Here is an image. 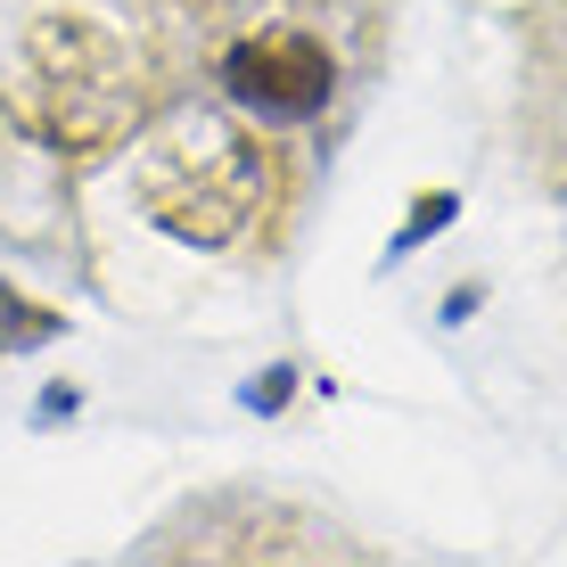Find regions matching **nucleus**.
Listing matches in <instances>:
<instances>
[{
	"label": "nucleus",
	"mask_w": 567,
	"mask_h": 567,
	"mask_svg": "<svg viewBox=\"0 0 567 567\" xmlns=\"http://www.w3.org/2000/svg\"><path fill=\"white\" fill-rule=\"evenodd\" d=\"M0 100L42 148L100 156L141 124L148 91H141V58H132V42L115 25H100V17H42L25 33V50H17Z\"/></svg>",
	"instance_id": "f257e3e1"
},
{
	"label": "nucleus",
	"mask_w": 567,
	"mask_h": 567,
	"mask_svg": "<svg viewBox=\"0 0 567 567\" xmlns=\"http://www.w3.org/2000/svg\"><path fill=\"white\" fill-rule=\"evenodd\" d=\"M264 189H271L264 148L223 115H182L165 141L132 156V198L148 206L156 230L189 247H230L264 214Z\"/></svg>",
	"instance_id": "f03ea898"
},
{
	"label": "nucleus",
	"mask_w": 567,
	"mask_h": 567,
	"mask_svg": "<svg viewBox=\"0 0 567 567\" xmlns=\"http://www.w3.org/2000/svg\"><path fill=\"white\" fill-rule=\"evenodd\" d=\"M223 91L230 107H247L256 124H312L329 100H338V50L312 25H247L239 42L223 50Z\"/></svg>",
	"instance_id": "7ed1b4c3"
},
{
	"label": "nucleus",
	"mask_w": 567,
	"mask_h": 567,
	"mask_svg": "<svg viewBox=\"0 0 567 567\" xmlns=\"http://www.w3.org/2000/svg\"><path fill=\"white\" fill-rule=\"evenodd\" d=\"M518 156L543 173V189H567V0H543L526 17L518 58Z\"/></svg>",
	"instance_id": "20e7f679"
},
{
	"label": "nucleus",
	"mask_w": 567,
	"mask_h": 567,
	"mask_svg": "<svg viewBox=\"0 0 567 567\" xmlns=\"http://www.w3.org/2000/svg\"><path fill=\"white\" fill-rule=\"evenodd\" d=\"M0 329H17V338H50V312H17L9 297H0Z\"/></svg>",
	"instance_id": "39448f33"
},
{
	"label": "nucleus",
	"mask_w": 567,
	"mask_h": 567,
	"mask_svg": "<svg viewBox=\"0 0 567 567\" xmlns=\"http://www.w3.org/2000/svg\"><path fill=\"white\" fill-rule=\"evenodd\" d=\"M559 271H567V247H559Z\"/></svg>",
	"instance_id": "423d86ee"
}]
</instances>
